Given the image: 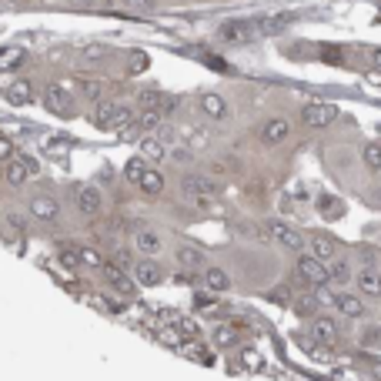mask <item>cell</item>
<instances>
[{"instance_id": "obj_27", "label": "cell", "mask_w": 381, "mask_h": 381, "mask_svg": "<svg viewBox=\"0 0 381 381\" xmlns=\"http://www.w3.org/2000/svg\"><path fill=\"white\" fill-rule=\"evenodd\" d=\"M7 101L11 104H30V84L27 80H13L7 87Z\"/></svg>"}, {"instance_id": "obj_13", "label": "cell", "mask_w": 381, "mask_h": 381, "mask_svg": "<svg viewBox=\"0 0 381 381\" xmlns=\"http://www.w3.org/2000/svg\"><path fill=\"white\" fill-rule=\"evenodd\" d=\"M27 207H30V214L40 217V221H54V217L61 214V204H57V198H51V194H34Z\"/></svg>"}, {"instance_id": "obj_38", "label": "cell", "mask_w": 381, "mask_h": 381, "mask_svg": "<svg viewBox=\"0 0 381 381\" xmlns=\"http://www.w3.org/2000/svg\"><path fill=\"white\" fill-rule=\"evenodd\" d=\"M80 261H84L87 267H97V271H101V265H104L101 251H94V248H84V251H80Z\"/></svg>"}, {"instance_id": "obj_24", "label": "cell", "mask_w": 381, "mask_h": 381, "mask_svg": "<svg viewBox=\"0 0 381 381\" xmlns=\"http://www.w3.org/2000/svg\"><path fill=\"white\" fill-rule=\"evenodd\" d=\"M178 265H184V267H204L201 248H194V244H181V248H178Z\"/></svg>"}, {"instance_id": "obj_45", "label": "cell", "mask_w": 381, "mask_h": 381, "mask_svg": "<svg viewBox=\"0 0 381 381\" xmlns=\"http://www.w3.org/2000/svg\"><path fill=\"white\" fill-rule=\"evenodd\" d=\"M61 261H64L67 267H77V261H80V254L74 258V251H61Z\"/></svg>"}, {"instance_id": "obj_21", "label": "cell", "mask_w": 381, "mask_h": 381, "mask_svg": "<svg viewBox=\"0 0 381 381\" xmlns=\"http://www.w3.org/2000/svg\"><path fill=\"white\" fill-rule=\"evenodd\" d=\"M101 274L107 278V284H111V288H117V291H131V281H127V274H124V271H121L117 265L104 261V265H101Z\"/></svg>"}, {"instance_id": "obj_43", "label": "cell", "mask_w": 381, "mask_h": 381, "mask_svg": "<svg viewBox=\"0 0 381 381\" xmlns=\"http://www.w3.org/2000/svg\"><path fill=\"white\" fill-rule=\"evenodd\" d=\"M241 361H244V365H248V368H261V358L254 355V351H244V355H241Z\"/></svg>"}, {"instance_id": "obj_46", "label": "cell", "mask_w": 381, "mask_h": 381, "mask_svg": "<svg viewBox=\"0 0 381 381\" xmlns=\"http://www.w3.org/2000/svg\"><path fill=\"white\" fill-rule=\"evenodd\" d=\"M71 4H74V7H94L97 0H71Z\"/></svg>"}, {"instance_id": "obj_10", "label": "cell", "mask_w": 381, "mask_h": 381, "mask_svg": "<svg viewBox=\"0 0 381 381\" xmlns=\"http://www.w3.org/2000/svg\"><path fill=\"white\" fill-rule=\"evenodd\" d=\"M311 334H315V341H321V344H334L338 338H341V325L328 315H315V321H311Z\"/></svg>"}, {"instance_id": "obj_47", "label": "cell", "mask_w": 381, "mask_h": 381, "mask_svg": "<svg viewBox=\"0 0 381 381\" xmlns=\"http://www.w3.org/2000/svg\"><path fill=\"white\" fill-rule=\"evenodd\" d=\"M371 64H375V67H381V47H378V51H371Z\"/></svg>"}, {"instance_id": "obj_14", "label": "cell", "mask_w": 381, "mask_h": 381, "mask_svg": "<svg viewBox=\"0 0 381 381\" xmlns=\"http://www.w3.org/2000/svg\"><path fill=\"white\" fill-rule=\"evenodd\" d=\"M328 278L331 284H338V288H348V284H355V271H351V265H348V258H331L328 261Z\"/></svg>"}, {"instance_id": "obj_3", "label": "cell", "mask_w": 381, "mask_h": 381, "mask_svg": "<svg viewBox=\"0 0 381 381\" xmlns=\"http://www.w3.org/2000/svg\"><path fill=\"white\" fill-rule=\"evenodd\" d=\"M217 37L224 40V44H251L261 34H258V24L254 20H228V24H221Z\"/></svg>"}, {"instance_id": "obj_39", "label": "cell", "mask_w": 381, "mask_h": 381, "mask_svg": "<svg viewBox=\"0 0 381 381\" xmlns=\"http://www.w3.org/2000/svg\"><path fill=\"white\" fill-rule=\"evenodd\" d=\"M127 11H154L157 7V0H121Z\"/></svg>"}, {"instance_id": "obj_23", "label": "cell", "mask_w": 381, "mask_h": 381, "mask_svg": "<svg viewBox=\"0 0 381 381\" xmlns=\"http://www.w3.org/2000/svg\"><path fill=\"white\" fill-rule=\"evenodd\" d=\"M140 147H144V161H164L167 157V144L157 138V134H154V138H144Z\"/></svg>"}, {"instance_id": "obj_28", "label": "cell", "mask_w": 381, "mask_h": 381, "mask_svg": "<svg viewBox=\"0 0 381 381\" xmlns=\"http://www.w3.org/2000/svg\"><path fill=\"white\" fill-rule=\"evenodd\" d=\"M140 131H157V127L164 124V114L157 111V107H144V114H140Z\"/></svg>"}, {"instance_id": "obj_1", "label": "cell", "mask_w": 381, "mask_h": 381, "mask_svg": "<svg viewBox=\"0 0 381 381\" xmlns=\"http://www.w3.org/2000/svg\"><path fill=\"white\" fill-rule=\"evenodd\" d=\"M294 274L305 281L308 288H325V284H331L328 261H321V258H315V254H301L298 265H294Z\"/></svg>"}, {"instance_id": "obj_17", "label": "cell", "mask_w": 381, "mask_h": 381, "mask_svg": "<svg viewBox=\"0 0 381 381\" xmlns=\"http://www.w3.org/2000/svg\"><path fill=\"white\" fill-rule=\"evenodd\" d=\"M204 288L207 291H228L231 288V274L224 271V267H204Z\"/></svg>"}, {"instance_id": "obj_25", "label": "cell", "mask_w": 381, "mask_h": 381, "mask_svg": "<svg viewBox=\"0 0 381 381\" xmlns=\"http://www.w3.org/2000/svg\"><path fill=\"white\" fill-rule=\"evenodd\" d=\"M138 188L144 190V194H151V198H157V194L164 190V174H157V171H144V178L138 181Z\"/></svg>"}, {"instance_id": "obj_35", "label": "cell", "mask_w": 381, "mask_h": 381, "mask_svg": "<svg viewBox=\"0 0 381 381\" xmlns=\"http://www.w3.org/2000/svg\"><path fill=\"white\" fill-rule=\"evenodd\" d=\"M161 97H164V94H161V90H154V87H147V90H140V107H161Z\"/></svg>"}, {"instance_id": "obj_33", "label": "cell", "mask_w": 381, "mask_h": 381, "mask_svg": "<svg viewBox=\"0 0 381 381\" xmlns=\"http://www.w3.org/2000/svg\"><path fill=\"white\" fill-rule=\"evenodd\" d=\"M131 121H134V114H131V107H127V104H117L114 121H111V131H121V127L131 124Z\"/></svg>"}, {"instance_id": "obj_15", "label": "cell", "mask_w": 381, "mask_h": 381, "mask_svg": "<svg viewBox=\"0 0 381 381\" xmlns=\"http://www.w3.org/2000/svg\"><path fill=\"white\" fill-rule=\"evenodd\" d=\"M134 281H138V284H144V288L161 284V265H157V261H151V258L138 261V265H134Z\"/></svg>"}, {"instance_id": "obj_44", "label": "cell", "mask_w": 381, "mask_h": 381, "mask_svg": "<svg viewBox=\"0 0 381 381\" xmlns=\"http://www.w3.org/2000/svg\"><path fill=\"white\" fill-rule=\"evenodd\" d=\"M144 67H147V57H144V54H134V67H131V74H140Z\"/></svg>"}, {"instance_id": "obj_9", "label": "cell", "mask_w": 381, "mask_h": 381, "mask_svg": "<svg viewBox=\"0 0 381 381\" xmlns=\"http://www.w3.org/2000/svg\"><path fill=\"white\" fill-rule=\"evenodd\" d=\"M288 138H291V121H288V117H271V121H265V127H261V140H265L267 147L284 144Z\"/></svg>"}, {"instance_id": "obj_36", "label": "cell", "mask_w": 381, "mask_h": 381, "mask_svg": "<svg viewBox=\"0 0 381 381\" xmlns=\"http://www.w3.org/2000/svg\"><path fill=\"white\" fill-rule=\"evenodd\" d=\"M80 57H84V61H104V57H107V47H104V44H87V47L80 51Z\"/></svg>"}, {"instance_id": "obj_8", "label": "cell", "mask_w": 381, "mask_h": 381, "mask_svg": "<svg viewBox=\"0 0 381 381\" xmlns=\"http://www.w3.org/2000/svg\"><path fill=\"white\" fill-rule=\"evenodd\" d=\"M77 211L84 217H97L104 211V194L97 184H84L77 188Z\"/></svg>"}, {"instance_id": "obj_40", "label": "cell", "mask_w": 381, "mask_h": 381, "mask_svg": "<svg viewBox=\"0 0 381 381\" xmlns=\"http://www.w3.org/2000/svg\"><path fill=\"white\" fill-rule=\"evenodd\" d=\"M361 344H365V348H381V328H368V331H365Z\"/></svg>"}, {"instance_id": "obj_37", "label": "cell", "mask_w": 381, "mask_h": 381, "mask_svg": "<svg viewBox=\"0 0 381 381\" xmlns=\"http://www.w3.org/2000/svg\"><path fill=\"white\" fill-rule=\"evenodd\" d=\"M181 351H184V355H190V358H198L201 365H211V351H204L201 344H188V348L181 344Z\"/></svg>"}, {"instance_id": "obj_19", "label": "cell", "mask_w": 381, "mask_h": 381, "mask_svg": "<svg viewBox=\"0 0 381 381\" xmlns=\"http://www.w3.org/2000/svg\"><path fill=\"white\" fill-rule=\"evenodd\" d=\"M134 248H138L140 254H157L161 251V234H157V231H138V234H134Z\"/></svg>"}, {"instance_id": "obj_11", "label": "cell", "mask_w": 381, "mask_h": 381, "mask_svg": "<svg viewBox=\"0 0 381 381\" xmlns=\"http://www.w3.org/2000/svg\"><path fill=\"white\" fill-rule=\"evenodd\" d=\"M331 305L338 308L344 318H365V315H368V305H365V298H358V294H348V291L334 294V298H331Z\"/></svg>"}, {"instance_id": "obj_32", "label": "cell", "mask_w": 381, "mask_h": 381, "mask_svg": "<svg viewBox=\"0 0 381 381\" xmlns=\"http://www.w3.org/2000/svg\"><path fill=\"white\" fill-rule=\"evenodd\" d=\"M318 305H321V298H311V294H308V298H298V305H294V311H298V315H305V318H315L318 315Z\"/></svg>"}, {"instance_id": "obj_6", "label": "cell", "mask_w": 381, "mask_h": 381, "mask_svg": "<svg viewBox=\"0 0 381 381\" xmlns=\"http://www.w3.org/2000/svg\"><path fill=\"white\" fill-rule=\"evenodd\" d=\"M37 174V161L34 157H11L7 167H4V181L11 184V188H20L24 181H30Z\"/></svg>"}, {"instance_id": "obj_7", "label": "cell", "mask_w": 381, "mask_h": 381, "mask_svg": "<svg viewBox=\"0 0 381 381\" xmlns=\"http://www.w3.org/2000/svg\"><path fill=\"white\" fill-rule=\"evenodd\" d=\"M44 107L57 117H67L71 111H74V94L57 87V84H47V87H44Z\"/></svg>"}, {"instance_id": "obj_29", "label": "cell", "mask_w": 381, "mask_h": 381, "mask_svg": "<svg viewBox=\"0 0 381 381\" xmlns=\"http://www.w3.org/2000/svg\"><path fill=\"white\" fill-rule=\"evenodd\" d=\"M214 344L217 348H234V344H238V331L231 328V325H221V328L214 331Z\"/></svg>"}, {"instance_id": "obj_30", "label": "cell", "mask_w": 381, "mask_h": 381, "mask_svg": "<svg viewBox=\"0 0 381 381\" xmlns=\"http://www.w3.org/2000/svg\"><path fill=\"white\" fill-rule=\"evenodd\" d=\"M361 161H365V167H371V171H381V144H365Z\"/></svg>"}, {"instance_id": "obj_20", "label": "cell", "mask_w": 381, "mask_h": 381, "mask_svg": "<svg viewBox=\"0 0 381 381\" xmlns=\"http://www.w3.org/2000/svg\"><path fill=\"white\" fill-rule=\"evenodd\" d=\"M77 94H84L87 101H101L104 97V80L101 77H77Z\"/></svg>"}, {"instance_id": "obj_12", "label": "cell", "mask_w": 381, "mask_h": 381, "mask_svg": "<svg viewBox=\"0 0 381 381\" xmlns=\"http://www.w3.org/2000/svg\"><path fill=\"white\" fill-rule=\"evenodd\" d=\"M355 284L365 298H381V271L378 267H358Z\"/></svg>"}, {"instance_id": "obj_2", "label": "cell", "mask_w": 381, "mask_h": 381, "mask_svg": "<svg viewBox=\"0 0 381 381\" xmlns=\"http://www.w3.org/2000/svg\"><path fill=\"white\" fill-rule=\"evenodd\" d=\"M301 121H305L308 127H315V131L331 127L338 121V107H334V104H325V101H311L301 107Z\"/></svg>"}, {"instance_id": "obj_5", "label": "cell", "mask_w": 381, "mask_h": 381, "mask_svg": "<svg viewBox=\"0 0 381 381\" xmlns=\"http://www.w3.org/2000/svg\"><path fill=\"white\" fill-rule=\"evenodd\" d=\"M267 234L274 238V241L281 244V248H288V251H305V234L298 228H291V224H284V221H271L267 224Z\"/></svg>"}, {"instance_id": "obj_41", "label": "cell", "mask_w": 381, "mask_h": 381, "mask_svg": "<svg viewBox=\"0 0 381 381\" xmlns=\"http://www.w3.org/2000/svg\"><path fill=\"white\" fill-rule=\"evenodd\" d=\"M11 157H13V144L7 138H0V164H7Z\"/></svg>"}, {"instance_id": "obj_4", "label": "cell", "mask_w": 381, "mask_h": 381, "mask_svg": "<svg viewBox=\"0 0 381 381\" xmlns=\"http://www.w3.org/2000/svg\"><path fill=\"white\" fill-rule=\"evenodd\" d=\"M181 194H188L190 201H198V198H214L217 194V184L207 174H198V171H190V174H181Z\"/></svg>"}, {"instance_id": "obj_16", "label": "cell", "mask_w": 381, "mask_h": 381, "mask_svg": "<svg viewBox=\"0 0 381 381\" xmlns=\"http://www.w3.org/2000/svg\"><path fill=\"white\" fill-rule=\"evenodd\" d=\"M198 104H201L204 117H211V121H224V117H228V101H224L221 94H211V90H207V94H201Z\"/></svg>"}, {"instance_id": "obj_22", "label": "cell", "mask_w": 381, "mask_h": 381, "mask_svg": "<svg viewBox=\"0 0 381 381\" xmlns=\"http://www.w3.org/2000/svg\"><path fill=\"white\" fill-rule=\"evenodd\" d=\"M114 111H117V101H97V107H94V124L101 127V131H111Z\"/></svg>"}, {"instance_id": "obj_48", "label": "cell", "mask_w": 381, "mask_h": 381, "mask_svg": "<svg viewBox=\"0 0 381 381\" xmlns=\"http://www.w3.org/2000/svg\"><path fill=\"white\" fill-rule=\"evenodd\" d=\"M4 4H24V0H4Z\"/></svg>"}, {"instance_id": "obj_18", "label": "cell", "mask_w": 381, "mask_h": 381, "mask_svg": "<svg viewBox=\"0 0 381 381\" xmlns=\"http://www.w3.org/2000/svg\"><path fill=\"white\" fill-rule=\"evenodd\" d=\"M305 248H308V254H315V258H321V261H331V258H338V248H334V241L321 238V234L308 238Z\"/></svg>"}, {"instance_id": "obj_26", "label": "cell", "mask_w": 381, "mask_h": 381, "mask_svg": "<svg viewBox=\"0 0 381 381\" xmlns=\"http://www.w3.org/2000/svg\"><path fill=\"white\" fill-rule=\"evenodd\" d=\"M20 64H24V51H20V47H4V51H0V74L20 67Z\"/></svg>"}, {"instance_id": "obj_31", "label": "cell", "mask_w": 381, "mask_h": 381, "mask_svg": "<svg viewBox=\"0 0 381 381\" xmlns=\"http://www.w3.org/2000/svg\"><path fill=\"white\" fill-rule=\"evenodd\" d=\"M144 171H147V164H144V157H134V161H127L124 178L131 181V184H138V181L144 178Z\"/></svg>"}, {"instance_id": "obj_42", "label": "cell", "mask_w": 381, "mask_h": 381, "mask_svg": "<svg viewBox=\"0 0 381 381\" xmlns=\"http://www.w3.org/2000/svg\"><path fill=\"white\" fill-rule=\"evenodd\" d=\"M154 134H157V138L164 140V144H171V140H174V127H171V124H161L157 131H154Z\"/></svg>"}, {"instance_id": "obj_34", "label": "cell", "mask_w": 381, "mask_h": 381, "mask_svg": "<svg viewBox=\"0 0 381 381\" xmlns=\"http://www.w3.org/2000/svg\"><path fill=\"white\" fill-rule=\"evenodd\" d=\"M321 214L325 217H341L344 204H338V198H321Z\"/></svg>"}]
</instances>
